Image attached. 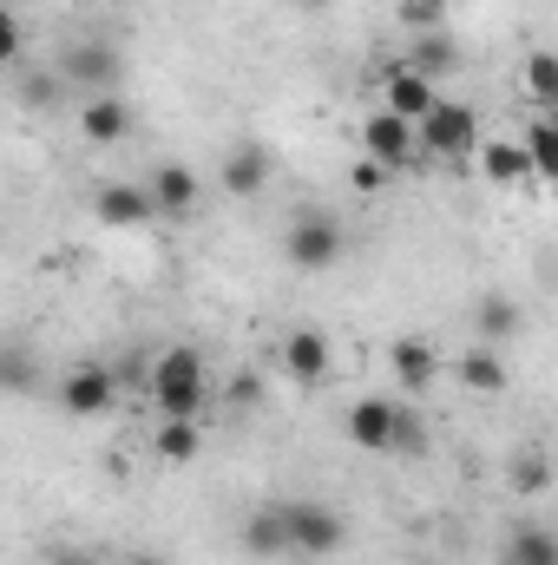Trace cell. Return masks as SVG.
I'll return each mask as SVG.
<instances>
[{
    "mask_svg": "<svg viewBox=\"0 0 558 565\" xmlns=\"http://www.w3.org/2000/svg\"><path fill=\"white\" fill-rule=\"evenodd\" d=\"M20 99L26 106H53L60 99V79H20Z\"/></svg>",
    "mask_w": 558,
    "mask_h": 565,
    "instance_id": "obj_29",
    "label": "cell"
},
{
    "mask_svg": "<svg viewBox=\"0 0 558 565\" xmlns=\"http://www.w3.org/2000/svg\"><path fill=\"white\" fill-rule=\"evenodd\" d=\"M519 329H526V309L513 296H486L480 302V349H506Z\"/></svg>",
    "mask_w": 558,
    "mask_h": 565,
    "instance_id": "obj_16",
    "label": "cell"
},
{
    "mask_svg": "<svg viewBox=\"0 0 558 565\" xmlns=\"http://www.w3.org/2000/svg\"><path fill=\"white\" fill-rule=\"evenodd\" d=\"M519 487H526V493H546V460H526V467H519Z\"/></svg>",
    "mask_w": 558,
    "mask_h": 565,
    "instance_id": "obj_33",
    "label": "cell"
},
{
    "mask_svg": "<svg viewBox=\"0 0 558 565\" xmlns=\"http://www.w3.org/2000/svg\"><path fill=\"white\" fill-rule=\"evenodd\" d=\"M342 250H348V231L335 211H296L282 231V257L296 270H329V264H342Z\"/></svg>",
    "mask_w": 558,
    "mask_h": 565,
    "instance_id": "obj_2",
    "label": "cell"
},
{
    "mask_svg": "<svg viewBox=\"0 0 558 565\" xmlns=\"http://www.w3.org/2000/svg\"><path fill=\"white\" fill-rule=\"evenodd\" d=\"M408 7H415V26H433V20H440L453 0H408Z\"/></svg>",
    "mask_w": 558,
    "mask_h": 565,
    "instance_id": "obj_31",
    "label": "cell"
},
{
    "mask_svg": "<svg viewBox=\"0 0 558 565\" xmlns=\"http://www.w3.org/2000/svg\"><path fill=\"white\" fill-rule=\"evenodd\" d=\"M277 507H282V540H289V553H302V559L342 553L348 526H342L335 507H322V500H277Z\"/></svg>",
    "mask_w": 558,
    "mask_h": 565,
    "instance_id": "obj_4",
    "label": "cell"
},
{
    "mask_svg": "<svg viewBox=\"0 0 558 565\" xmlns=\"http://www.w3.org/2000/svg\"><path fill=\"white\" fill-rule=\"evenodd\" d=\"M79 132H86V145H119L126 132H132V106H126L119 93H86Z\"/></svg>",
    "mask_w": 558,
    "mask_h": 565,
    "instance_id": "obj_11",
    "label": "cell"
},
{
    "mask_svg": "<svg viewBox=\"0 0 558 565\" xmlns=\"http://www.w3.org/2000/svg\"><path fill=\"white\" fill-rule=\"evenodd\" d=\"M506 559H513V565H558V546H552V533H546V526H526V533H513Z\"/></svg>",
    "mask_w": 558,
    "mask_h": 565,
    "instance_id": "obj_22",
    "label": "cell"
},
{
    "mask_svg": "<svg viewBox=\"0 0 558 565\" xmlns=\"http://www.w3.org/2000/svg\"><path fill=\"white\" fill-rule=\"evenodd\" d=\"M13 60H20V20L0 7V66H13Z\"/></svg>",
    "mask_w": 558,
    "mask_h": 565,
    "instance_id": "obj_28",
    "label": "cell"
},
{
    "mask_svg": "<svg viewBox=\"0 0 558 565\" xmlns=\"http://www.w3.org/2000/svg\"><path fill=\"white\" fill-rule=\"evenodd\" d=\"M119 565H164V553H151V546H139V553H126Z\"/></svg>",
    "mask_w": 558,
    "mask_h": 565,
    "instance_id": "obj_34",
    "label": "cell"
},
{
    "mask_svg": "<svg viewBox=\"0 0 558 565\" xmlns=\"http://www.w3.org/2000/svg\"><path fill=\"white\" fill-rule=\"evenodd\" d=\"M119 53L106 46V40H73L66 53H60V79H73V86H86V93H112L119 86Z\"/></svg>",
    "mask_w": 558,
    "mask_h": 565,
    "instance_id": "obj_6",
    "label": "cell"
},
{
    "mask_svg": "<svg viewBox=\"0 0 558 565\" xmlns=\"http://www.w3.org/2000/svg\"><path fill=\"white\" fill-rule=\"evenodd\" d=\"M112 402H119V375H112L106 362H79V369L60 375V408H66V415L93 422V415H106Z\"/></svg>",
    "mask_w": 558,
    "mask_h": 565,
    "instance_id": "obj_5",
    "label": "cell"
},
{
    "mask_svg": "<svg viewBox=\"0 0 558 565\" xmlns=\"http://www.w3.org/2000/svg\"><path fill=\"white\" fill-rule=\"evenodd\" d=\"M480 164L493 184H533V164H526V145L500 139V145H480Z\"/></svg>",
    "mask_w": 558,
    "mask_h": 565,
    "instance_id": "obj_18",
    "label": "cell"
},
{
    "mask_svg": "<svg viewBox=\"0 0 558 565\" xmlns=\"http://www.w3.org/2000/svg\"><path fill=\"white\" fill-rule=\"evenodd\" d=\"M453 60H460V46H453L447 33H427V40H420V46H415V60H408V66H415V73H427V79H433V73H453Z\"/></svg>",
    "mask_w": 558,
    "mask_h": 565,
    "instance_id": "obj_24",
    "label": "cell"
},
{
    "mask_svg": "<svg viewBox=\"0 0 558 565\" xmlns=\"http://www.w3.org/2000/svg\"><path fill=\"white\" fill-rule=\"evenodd\" d=\"M415 151H420L415 126H408V119H395V113H375V119L362 126V158H375V164H382V171H395V178L415 164Z\"/></svg>",
    "mask_w": 558,
    "mask_h": 565,
    "instance_id": "obj_8",
    "label": "cell"
},
{
    "mask_svg": "<svg viewBox=\"0 0 558 565\" xmlns=\"http://www.w3.org/2000/svg\"><path fill=\"white\" fill-rule=\"evenodd\" d=\"M158 460H171V467L197 460V422H164L158 427Z\"/></svg>",
    "mask_w": 558,
    "mask_h": 565,
    "instance_id": "obj_23",
    "label": "cell"
},
{
    "mask_svg": "<svg viewBox=\"0 0 558 565\" xmlns=\"http://www.w3.org/2000/svg\"><path fill=\"white\" fill-rule=\"evenodd\" d=\"M93 217H99L106 231H144V224L158 217V204H151V191H144V184L112 178V184H99V191H93Z\"/></svg>",
    "mask_w": 558,
    "mask_h": 565,
    "instance_id": "obj_7",
    "label": "cell"
},
{
    "mask_svg": "<svg viewBox=\"0 0 558 565\" xmlns=\"http://www.w3.org/2000/svg\"><path fill=\"white\" fill-rule=\"evenodd\" d=\"M526 93H533L539 106H552V99H558V60L546 53V46H539V53L526 60Z\"/></svg>",
    "mask_w": 558,
    "mask_h": 565,
    "instance_id": "obj_26",
    "label": "cell"
},
{
    "mask_svg": "<svg viewBox=\"0 0 558 565\" xmlns=\"http://www.w3.org/2000/svg\"><path fill=\"white\" fill-rule=\"evenodd\" d=\"M237 540H244L250 559H282V553H289V540H282V507H257Z\"/></svg>",
    "mask_w": 558,
    "mask_h": 565,
    "instance_id": "obj_17",
    "label": "cell"
},
{
    "mask_svg": "<svg viewBox=\"0 0 558 565\" xmlns=\"http://www.w3.org/2000/svg\"><path fill=\"white\" fill-rule=\"evenodd\" d=\"M348 440L362 447V454H388V427H395V402H355L348 408Z\"/></svg>",
    "mask_w": 558,
    "mask_h": 565,
    "instance_id": "obj_15",
    "label": "cell"
},
{
    "mask_svg": "<svg viewBox=\"0 0 558 565\" xmlns=\"http://www.w3.org/2000/svg\"><path fill=\"white\" fill-rule=\"evenodd\" d=\"M40 388V349L26 335H0V395H33Z\"/></svg>",
    "mask_w": 558,
    "mask_h": 565,
    "instance_id": "obj_14",
    "label": "cell"
},
{
    "mask_svg": "<svg viewBox=\"0 0 558 565\" xmlns=\"http://www.w3.org/2000/svg\"><path fill=\"white\" fill-rule=\"evenodd\" d=\"M217 184H224L230 198H257V191L270 184V151H264V145H230L224 164H217Z\"/></svg>",
    "mask_w": 558,
    "mask_h": 565,
    "instance_id": "obj_12",
    "label": "cell"
},
{
    "mask_svg": "<svg viewBox=\"0 0 558 565\" xmlns=\"http://www.w3.org/2000/svg\"><path fill=\"white\" fill-rule=\"evenodd\" d=\"M257 395H264V382H257V375H237V382H230V402H237V408H244V402H257Z\"/></svg>",
    "mask_w": 558,
    "mask_h": 565,
    "instance_id": "obj_32",
    "label": "cell"
},
{
    "mask_svg": "<svg viewBox=\"0 0 558 565\" xmlns=\"http://www.w3.org/2000/svg\"><path fill=\"white\" fill-rule=\"evenodd\" d=\"M415 145L427 151V158L460 164L466 151H480V113H473V106H460V99H433V106H427V119L415 126Z\"/></svg>",
    "mask_w": 558,
    "mask_h": 565,
    "instance_id": "obj_3",
    "label": "cell"
},
{
    "mask_svg": "<svg viewBox=\"0 0 558 565\" xmlns=\"http://www.w3.org/2000/svg\"><path fill=\"white\" fill-rule=\"evenodd\" d=\"M500 565H513V559H500Z\"/></svg>",
    "mask_w": 558,
    "mask_h": 565,
    "instance_id": "obj_36",
    "label": "cell"
},
{
    "mask_svg": "<svg viewBox=\"0 0 558 565\" xmlns=\"http://www.w3.org/2000/svg\"><path fill=\"white\" fill-rule=\"evenodd\" d=\"M460 382H466L473 395H500V388H506V355H500V349H473V355H460Z\"/></svg>",
    "mask_w": 558,
    "mask_h": 565,
    "instance_id": "obj_19",
    "label": "cell"
},
{
    "mask_svg": "<svg viewBox=\"0 0 558 565\" xmlns=\"http://www.w3.org/2000/svg\"><path fill=\"white\" fill-rule=\"evenodd\" d=\"M282 369H289V382H322L329 375V335L322 329H289L282 335Z\"/></svg>",
    "mask_w": 558,
    "mask_h": 565,
    "instance_id": "obj_13",
    "label": "cell"
},
{
    "mask_svg": "<svg viewBox=\"0 0 558 565\" xmlns=\"http://www.w3.org/2000/svg\"><path fill=\"white\" fill-rule=\"evenodd\" d=\"M144 388H151V402H158L164 422H197V408L211 402V369H204L197 349L178 342V349H158V355H151Z\"/></svg>",
    "mask_w": 558,
    "mask_h": 565,
    "instance_id": "obj_1",
    "label": "cell"
},
{
    "mask_svg": "<svg viewBox=\"0 0 558 565\" xmlns=\"http://www.w3.org/2000/svg\"><path fill=\"white\" fill-rule=\"evenodd\" d=\"M348 184H355L362 198H375V191H388V184H395V171H382L375 158H355V164H348Z\"/></svg>",
    "mask_w": 558,
    "mask_h": 565,
    "instance_id": "obj_27",
    "label": "cell"
},
{
    "mask_svg": "<svg viewBox=\"0 0 558 565\" xmlns=\"http://www.w3.org/2000/svg\"><path fill=\"white\" fill-rule=\"evenodd\" d=\"M433 99H440V93H433V79H427V73H415L408 60L382 73V113H395V119H408V126H420Z\"/></svg>",
    "mask_w": 558,
    "mask_h": 565,
    "instance_id": "obj_9",
    "label": "cell"
},
{
    "mask_svg": "<svg viewBox=\"0 0 558 565\" xmlns=\"http://www.w3.org/2000/svg\"><path fill=\"white\" fill-rule=\"evenodd\" d=\"M526 164H533V178H558V126L552 119H533V132H526Z\"/></svg>",
    "mask_w": 558,
    "mask_h": 565,
    "instance_id": "obj_21",
    "label": "cell"
},
{
    "mask_svg": "<svg viewBox=\"0 0 558 565\" xmlns=\"http://www.w3.org/2000/svg\"><path fill=\"white\" fill-rule=\"evenodd\" d=\"M388 362H395V375H401V388H427V382H433V349H427L420 335H401Z\"/></svg>",
    "mask_w": 558,
    "mask_h": 565,
    "instance_id": "obj_20",
    "label": "cell"
},
{
    "mask_svg": "<svg viewBox=\"0 0 558 565\" xmlns=\"http://www.w3.org/2000/svg\"><path fill=\"white\" fill-rule=\"evenodd\" d=\"M388 454H427V422L401 402H395V427H388Z\"/></svg>",
    "mask_w": 558,
    "mask_h": 565,
    "instance_id": "obj_25",
    "label": "cell"
},
{
    "mask_svg": "<svg viewBox=\"0 0 558 565\" xmlns=\"http://www.w3.org/2000/svg\"><path fill=\"white\" fill-rule=\"evenodd\" d=\"M144 191H151V204H158V217H191L197 211V171L191 164H158L151 178H144Z\"/></svg>",
    "mask_w": 558,
    "mask_h": 565,
    "instance_id": "obj_10",
    "label": "cell"
},
{
    "mask_svg": "<svg viewBox=\"0 0 558 565\" xmlns=\"http://www.w3.org/2000/svg\"><path fill=\"white\" fill-rule=\"evenodd\" d=\"M46 565H106V559H99V553H79V546H53Z\"/></svg>",
    "mask_w": 558,
    "mask_h": 565,
    "instance_id": "obj_30",
    "label": "cell"
},
{
    "mask_svg": "<svg viewBox=\"0 0 558 565\" xmlns=\"http://www.w3.org/2000/svg\"><path fill=\"white\" fill-rule=\"evenodd\" d=\"M296 7H329V0H296Z\"/></svg>",
    "mask_w": 558,
    "mask_h": 565,
    "instance_id": "obj_35",
    "label": "cell"
}]
</instances>
